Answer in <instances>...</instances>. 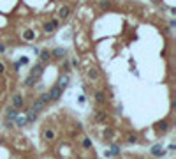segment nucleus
<instances>
[{
	"label": "nucleus",
	"instance_id": "29",
	"mask_svg": "<svg viewBox=\"0 0 176 159\" xmlns=\"http://www.w3.org/2000/svg\"><path fill=\"white\" fill-rule=\"evenodd\" d=\"M64 69H65V71H69V69H70V66H69V62H64Z\"/></svg>",
	"mask_w": 176,
	"mask_h": 159
},
{
	"label": "nucleus",
	"instance_id": "30",
	"mask_svg": "<svg viewBox=\"0 0 176 159\" xmlns=\"http://www.w3.org/2000/svg\"><path fill=\"white\" fill-rule=\"evenodd\" d=\"M19 67H21V66H19V62H18V60H16V62H14V69H16V71H18V69H19Z\"/></svg>",
	"mask_w": 176,
	"mask_h": 159
},
{
	"label": "nucleus",
	"instance_id": "2",
	"mask_svg": "<svg viewBox=\"0 0 176 159\" xmlns=\"http://www.w3.org/2000/svg\"><path fill=\"white\" fill-rule=\"evenodd\" d=\"M58 25H60V19H58V18H55V19H51V21H46L43 28H44L46 34H53V32L58 28Z\"/></svg>",
	"mask_w": 176,
	"mask_h": 159
},
{
	"label": "nucleus",
	"instance_id": "19",
	"mask_svg": "<svg viewBox=\"0 0 176 159\" xmlns=\"http://www.w3.org/2000/svg\"><path fill=\"white\" fill-rule=\"evenodd\" d=\"M99 5H100V9H111L113 7V4H111V0H100V2H99Z\"/></svg>",
	"mask_w": 176,
	"mask_h": 159
},
{
	"label": "nucleus",
	"instance_id": "20",
	"mask_svg": "<svg viewBox=\"0 0 176 159\" xmlns=\"http://www.w3.org/2000/svg\"><path fill=\"white\" fill-rule=\"evenodd\" d=\"M43 108H44V104L41 103L39 99H37V101H34V104H32V110H34V111H37V113H39V111L43 110Z\"/></svg>",
	"mask_w": 176,
	"mask_h": 159
},
{
	"label": "nucleus",
	"instance_id": "23",
	"mask_svg": "<svg viewBox=\"0 0 176 159\" xmlns=\"http://www.w3.org/2000/svg\"><path fill=\"white\" fill-rule=\"evenodd\" d=\"M111 156H120V147L118 145H111Z\"/></svg>",
	"mask_w": 176,
	"mask_h": 159
},
{
	"label": "nucleus",
	"instance_id": "14",
	"mask_svg": "<svg viewBox=\"0 0 176 159\" xmlns=\"http://www.w3.org/2000/svg\"><path fill=\"white\" fill-rule=\"evenodd\" d=\"M37 111H34V110H28V113H27V120L28 122H35V119H37Z\"/></svg>",
	"mask_w": 176,
	"mask_h": 159
},
{
	"label": "nucleus",
	"instance_id": "16",
	"mask_svg": "<svg viewBox=\"0 0 176 159\" xmlns=\"http://www.w3.org/2000/svg\"><path fill=\"white\" fill-rule=\"evenodd\" d=\"M58 85H60V87H62V90H64V89L67 87V85H69V76H67V74H64V76H62V78H60V81H58Z\"/></svg>",
	"mask_w": 176,
	"mask_h": 159
},
{
	"label": "nucleus",
	"instance_id": "32",
	"mask_svg": "<svg viewBox=\"0 0 176 159\" xmlns=\"http://www.w3.org/2000/svg\"><path fill=\"white\" fill-rule=\"evenodd\" d=\"M4 51H5V46L2 44V42H0V53H4Z\"/></svg>",
	"mask_w": 176,
	"mask_h": 159
},
{
	"label": "nucleus",
	"instance_id": "1",
	"mask_svg": "<svg viewBox=\"0 0 176 159\" xmlns=\"http://www.w3.org/2000/svg\"><path fill=\"white\" fill-rule=\"evenodd\" d=\"M43 72H44V64H37V66L32 67V71H30L28 78L25 80V85H27V87H34L35 81H37L41 76H43Z\"/></svg>",
	"mask_w": 176,
	"mask_h": 159
},
{
	"label": "nucleus",
	"instance_id": "28",
	"mask_svg": "<svg viewBox=\"0 0 176 159\" xmlns=\"http://www.w3.org/2000/svg\"><path fill=\"white\" fill-rule=\"evenodd\" d=\"M4 72H5V66H4L2 62H0V74H4Z\"/></svg>",
	"mask_w": 176,
	"mask_h": 159
},
{
	"label": "nucleus",
	"instance_id": "15",
	"mask_svg": "<svg viewBox=\"0 0 176 159\" xmlns=\"http://www.w3.org/2000/svg\"><path fill=\"white\" fill-rule=\"evenodd\" d=\"M44 140H48V142L55 140V131H53V129H46V131H44Z\"/></svg>",
	"mask_w": 176,
	"mask_h": 159
},
{
	"label": "nucleus",
	"instance_id": "33",
	"mask_svg": "<svg viewBox=\"0 0 176 159\" xmlns=\"http://www.w3.org/2000/svg\"><path fill=\"white\" fill-rule=\"evenodd\" d=\"M151 2H159V0H151Z\"/></svg>",
	"mask_w": 176,
	"mask_h": 159
},
{
	"label": "nucleus",
	"instance_id": "8",
	"mask_svg": "<svg viewBox=\"0 0 176 159\" xmlns=\"http://www.w3.org/2000/svg\"><path fill=\"white\" fill-rule=\"evenodd\" d=\"M95 101H97L99 104H104V103H106V94L102 92V90H97V92H95Z\"/></svg>",
	"mask_w": 176,
	"mask_h": 159
},
{
	"label": "nucleus",
	"instance_id": "3",
	"mask_svg": "<svg viewBox=\"0 0 176 159\" xmlns=\"http://www.w3.org/2000/svg\"><path fill=\"white\" fill-rule=\"evenodd\" d=\"M48 95H49V101H58L60 95H62V87L56 83L55 87H51V90L48 92Z\"/></svg>",
	"mask_w": 176,
	"mask_h": 159
},
{
	"label": "nucleus",
	"instance_id": "22",
	"mask_svg": "<svg viewBox=\"0 0 176 159\" xmlns=\"http://www.w3.org/2000/svg\"><path fill=\"white\" fill-rule=\"evenodd\" d=\"M39 101L43 103L44 106H46V104H49L51 101H49V95H48V92H46V94H43V95H41V97H39Z\"/></svg>",
	"mask_w": 176,
	"mask_h": 159
},
{
	"label": "nucleus",
	"instance_id": "24",
	"mask_svg": "<svg viewBox=\"0 0 176 159\" xmlns=\"http://www.w3.org/2000/svg\"><path fill=\"white\" fill-rule=\"evenodd\" d=\"M127 142H129V143H136V142H137V134H129Z\"/></svg>",
	"mask_w": 176,
	"mask_h": 159
},
{
	"label": "nucleus",
	"instance_id": "7",
	"mask_svg": "<svg viewBox=\"0 0 176 159\" xmlns=\"http://www.w3.org/2000/svg\"><path fill=\"white\" fill-rule=\"evenodd\" d=\"M65 55H67L65 48H55L53 53H51V57H56V58H65Z\"/></svg>",
	"mask_w": 176,
	"mask_h": 159
},
{
	"label": "nucleus",
	"instance_id": "13",
	"mask_svg": "<svg viewBox=\"0 0 176 159\" xmlns=\"http://www.w3.org/2000/svg\"><path fill=\"white\" fill-rule=\"evenodd\" d=\"M88 78H90V80H97V78H99V71H97L95 67H90V69H88Z\"/></svg>",
	"mask_w": 176,
	"mask_h": 159
},
{
	"label": "nucleus",
	"instance_id": "18",
	"mask_svg": "<svg viewBox=\"0 0 176 159\" xmlns=\"http://www.w3.org/2000/svg\"><path fill=\"white\" fill-rule=\"evenodd\" d=\"M157 129H160L162 133H164V131H167V129H169V122H167V120L159 122V124H157Z\"/></svg>",
	"mask_w": 176,
	"mask_h": 159
},
{
	"label": "nucleus",
	"instance_id": "31",
	"mask_svg": "<svg viewBox=\"0 0 176 159\" xmlns=\"http://www.w3.org/2000/svg\"><path fill=\"white\" fill-rule=\"evenodd\" d=\"M32 51L35 53V55H39V53H41V50H39V48H32Z\"/></svg>",
	"mask_w": 176,
	"mask_h": 159
},
{
	"label": "nucleus",
	"instance_id": "17",
	"mask_svg": "<svg viewBox=\"0 0 176 159\" xmlns=\"http://www.w3.org/2000/svg\"><path fill=\"white\" fill-rule=\"evenodd\" d=\"M106 119H108L106 111H97V113H95V120H97V122H104Z\"/></svg>",
	"mask_w": 176,
	"mask_h": 159
},
{
	"label": "nucleus",
	"instance_id": "27",
	"mask_svg": "<svg viewBox=\"0 0 176 159\" xmlns=\"http://www.w3.org/2000/svg\"><path fill=\"white\" fill-rule=\"evenodd\" d=\"M4 125L7 127V129H11V127L14 125V122H13V120H7V119H5V122H4Z\"/></svg>",
	"mask_w": 176,
	"mask_h": 159
},
{
	"label": "nucleus",
	"instance_id": "21",
	"mask_svg": "<svg viewBox=\"0 0 176 159\" xmlns=\"http://www.w3.org/2000/svg\"><path fill=\"white\" fill-rule=\"evenodd\" d=\"M113 136H115V131H113L111 127H108V129H104V138H106V140H111Z\"/></svg>",
	"mask_w": 176,
	"mask_h": 159
},
{
	"label": "nucleus",
	"instance_id": "5",
	"mask_svg": "<svg viewBox=\"0 0 176 159\" xmlns=\"http://www.w3.org/2000/svg\"><path fill=\"white\" fill-rule=\"evenodd\" d=\"M16 117H18V108H14V106L5 108V119H7V120H14Z\"/></svg>",
	"mask_w": 176,
	"mask_h": 159
},
{
	"label": "nucleus",
	"instance_id": "26",
	"mask_svg": "<svg viewBox=\"0 0 176 159\" xmlns=\"http://www.w3.org/2000/svg\"><path fill=\"white\" fill-rule=\"evenodd\" d=\"M18 62H19V66H27V64H28V57H21Z\"/></svg>",
	"mask_w": 176,
	"mask_h": 159
},
{
	"label": "nucleus",
	"instance_id": "4",
	"mask_svg": "<svg viewBox=\"0 0 176 159\" xmlns=\"http://www.w3.org/2000/svg\"><path fill=\"white\" fill-rule=\"evenodd\" d=\"M23 104H25V97L21 94H14L13 95V106L19 110V108H23Z\"/></svg>",
	"mask_w": 176,
	"mask_h": 159
},
{
	"label": "nucleus",
	"instance_id": "10",
	"mask_svg": "<svg viewBox=\"0 0 176 159\" xmlns=\"http://www.w3.org/2000/svg\"><path fill=\"white\" fill-rule=\"evenodd\" d=\"M151 154H153L155 157H162V156H164V150L160 148V145H155V147H151Z\"/></svg>",
	"mask_w": 176,
	"mask_h": 159
},
{
	"label": "nucleus",
	"instance_id": "6",
	"mask_svg": "<svg viewBox=\"0 0 176 159\" xmlns=\"http://www.w3.org/2000/svg\"><path fill=\"white\" fill-rule=\"evenodd\" d=\"M69 14H70V7L69 5H62L58 9V19H67Z\"/></svg>",
	"mask_w": 176,
	"mask_h": 159
},
{
	"label": "nucleus",
	"instance_id": "25",
	"mask_svg": "<svg viewBox=\"0 0 176 159\" xmlns=\"http://www.w3.org/2000/svg\"><path fill=\"white\" fill-rule=\"evenodd\" d=\"M83 147H85V148H92V142L88 140V138H85V140H83Z\"/></svg>",
	"mask_w": 176,
	"mask_h": 159
},
{
	"label": "nucleus",
	"instance_id": "9",
	"mask_svg": "<svg viewBox=\"0 0 176 159\" xmlns=\"http://www.w3.org/2000/svg\"><path fill=\"white\" fill-rule=\"evenodd\" d=\"M13 122H14V124H16L18 127H23V125H27V124H28V120H27V117H19V115L16 117V119H14Z\"/></svg>",
	"mask_w": 176,
	"mask_h": 159
},
{
	"label": "nucleus",
	"instance_id": "11",
	"mask_svg": "<svg viewBox=\"0 0 176 159\" xmlns=\"http://www.w3.org/2000/svg\"><path fill=\"white\" fill-rule=\"evenodd\" d=\"M23 39H25V41H34V39H35V32H34V30H25Z\"/></svg>",
	"mask_w": 176,
	"mask_h": 159
},
{
	"label": "nucleus",
	"instance_id": "12",
	"mask_svg": "<svg viewBox=\"0 0 176 159\" xmlns=\"http://www.w3.org/2000/svg\"><path fill=\"white\" fill-rule=\"evenodd\" d=\"M39 57H41V60H43V62H48V60L51 58V53H49V50H43V51L39 53Z\"/></svg>",
	"mask_w": 176,
	"mask_h": 159
}]
</instances>
